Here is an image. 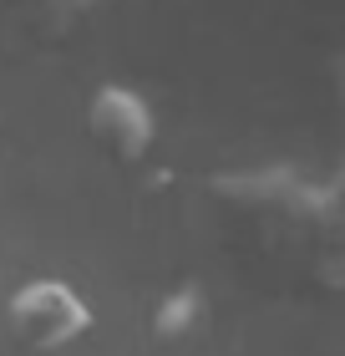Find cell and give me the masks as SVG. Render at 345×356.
Segmentation results:
<instances>
[{
    "label": "cell",
    "mask_w": 345,
    "mask_h": 356,
    "mask_svg": "<svg viewBox=\"0 0 345 356\" xmlns=\"http://www.w3.org/2000/svg\"><path fill=\"white\" fill-rule=\"evenodd\" d=\"M213 199L264 250L294 254L315 285L345 290V173L315 178L285 163L219 173Z\"/></svg>",
    "instance_id": "obj_1"
},
{
    "label": "cell",
    "mask_w": 345,
    "mask_h": 356,
    "mask_svg": "<svg viewBox=\"0 0 345 356\" xmlns=\"http://www.w3.org/2000/svg\"><path fill=\"white\" fill-rule=\"evenodd\" d=\"M6 326L26 351H61V346H76L96 326V316L76 285L41 275V280H26L10 290Z\"/></svg>",
    "instance_id": "obj_2"
},
{
    "label": "cell",
    "mask_w": 345,
    "mask_h": 356,
    "mask_svg": "<svg viewBox=\"0 0 345 356\" xmlns=\"http://www.w3.org/2000/svg\"><path fill=\"white\" fill-rule=\"evenodd\" d=\"M87 133L96 138V148L117 163H137L147 158L158 138V118L147 107V97L127 82H102L87 102Z\"/></svg>",
    "instance_id": "obj_3"
},
{
    "label": "cell",
    "mask_w": 345,
    "mask_h": 356,
    "mask_svg": "<svg viewBox=\"0 0 345 356\" xmlns=\"http://www.w3.org/2000/svg\"><path fill=\"white\" fill-rule=\"evenodd\" d=\"M203 321V290L199 285H173L168 296H158L153 316H147V331L158 341H183V336L199 331Z\"/></svg>",
    "instance_id": "obj_4"
},
{
    "label": "cell",
    "mask_w": 345,
    "mask_h": 356,
    "mask_svg": "<svg viewBox=\"0 0 345 356\" xmlns=\"http://www.w3.org/2000/svg\"><path fill=\"white\" fill-rule=\"evenodd\" d=\"M102 6H112V0H51V10H67V15H92Z\"/></svg>",
    "instance_id": "obj_5"
},
{
    "label": "cell",
    "mask_w": 345,
    "mask_h": 356,
    "mask_svg": "<svg viewBox=\"0 0 345 356\" xmlns=\"http://www.w3.org/2000/svg\"><path fill=\"white\" fill-rule=\"evenodd\" d=\"M335 87H340V102H345V61H340V72H335Z\"/></svg>",
    "instance_id": "obj_6"
}]
</instances>
